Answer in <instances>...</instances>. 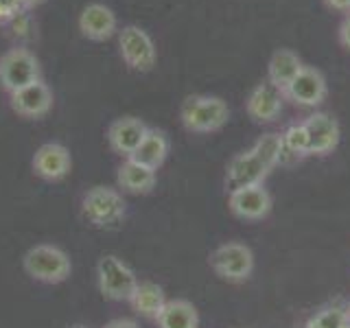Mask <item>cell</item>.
Segmentation results:
<instances>
[{"instance_id":"cell-1","label":"cell","mask_w":350,"mask_h":328,"mask_svg":"<svg viewBox=\"0 0 350 328\" xmlns=\"http://www.w3.org/2000/svg\"><path fill=\"white\" fill-rule=\"evenodd\" d=\"M180 120L191 134H213L228 125L230 107L221 96L191 94L182 101Z\"/></svg>"},{"instance_id":"cell-2","label":"cell","mask_w":350,"mask_h":328,"mask_svg":"<svg viewBox=\"0 0 350 328\" xmlns=\"http://www.w3.org/2000/svg\"><path fill=\"white\" fill-rule=\"evenodd\" d=\"M22 267H25V271L33 280L46 284H59L64 280H68L72 271V262L62 247L51 243H40L33 245L25 254Z\"/></svg>"},{"instance_id":"cell-3","label":"cell","mask_w":350,"mask_h":328,"mask_svg":"<svg viewBox=\"0 0 350 328\" xmlns=\"http://www.w3.org/2000/svg\"><path fill=\"white\" fill-rule=\"evenodd\" d=\"M42 79V66L36 53L25 46L7 49L0 55V87L11 94L29 83Z\"/></svg>"},{"instance_id":"cell-4","label":"cell","mask_w":350,"mask_h":328,"mask_svg":"<svg viewBox=\"0 0 350 328\" xmlns=\"http://www.w3.org/2000/svg\"><path fill=\"white\" fill-rule=\"evenodd\" d=\"M118 55L129 70L149 72L158 64V49L149 33L138 25L118 29Z\"/></svg>"},{"instance_id":"cell-5","label":"cell","mask_w":350,"mask_h":328,"mask_svg":"<svg viewBox=\"0 0 350 328\" xmlns=\"http://www.w3.org/2000/svg\"><path fill=\"white\" fill-rule=\"evenodd\" d=\"M96 280H98V289L109 300L129 302L138 287L136 271L114 254H107L96 262Z\"/></svg>"},{"instance_id":"cell-6","label":"cell","mask_w":350,"mask_h":328,"mask_svg":"<svg viewBox=\"0 0 350 328\" xmlns=\"http://www.w3.org/2000/svg\"><path fill=\"white\" fill-rule=\"evenodd\" d=\"M208 262H211V269L219 278L230 280V282H243L252 276V271H254V251L245 243L228 241V243L219 245L213 251Z\"/></svg>"},{"instance_id":"cell-7","label":"cell","mask_w":350,"mask_h":328,"mask_svg":"<svg viewBox=\"0 0 350 328\" xmlns=\"http://www.w3.org/2000/svg\"><path fill=\"white\" fill-rule=\"evenodd\" d=\"M83 217L96 228H109L116 226L125 217V200L116 189L109 186H94L81 202Z\"/></svg>"},{"instance_id":"cell-8","label":"cell","mask_w":350,"mask_h":328,"mask_svg":"<svg viewBox=\"0 0 350 328\" xmlns=\"http://www.w3.org/2000/svg\"><path fill=\"white\" fill-rule=\"evenodd\" d=\"M9 103L18 116L38 120V118H44L53 109L55 96H53L51 85L44 79H40L36 83H29L25 87H20V90L11 92Z\"/></svg>"},{"instance_id":"cell-9","label":"cell","mask_w":350,"mask_h":328,"mask_svg":"<svg viewBox=\"0 0 350 328\" xmlns=\"http://www.w3.org/2000/svg\"><path fill=\"white\" fill-rule=\"evenodd\" d=\"M328 94L326 77L315 66H306L300 70V74L291 81V85L284 90V98H289L300 107H317L324 103Z\"/></svg>"},{"instance_id":"cell-10","label":"cell","mask_w":350,"mask_h":328,"mask_svg":"<svg viewBox=\"0 0 350 328\" xmlns=\"http://www.w3.org/2000/svg\"><path fill=\"white\" fill-rule=\"evenodd\" d=\"M33 173L46 182H59L72 169V156L62 142H44L31 160Z\"/></svg>"},{"instance_id":"cell-11","label":"cell","mask_w":350,"mask_h":328,"mask_svg":"<svg viewBox=\"0 0 350 328\" xmlns=\"http://www.w3.org/2000/svg\"><path fill=\"white\" fill-rule=\"evenodd\" d=\"M79 33L90 42H105L118 33V18L112 7L103 3H90L81 9L77 20Z\"/></svg>"},{"instance_id":"cell-12","label":"cell","mask_w":350,"mask_h":328,"mask_svg":"<svg viewBox=\"0 0 350 328\" xmlns=\"http://www.w3.org/2000/svg\"><path fill=\"white\" fill-rule=\"evenodd\" d=\"M271 171L262 164L250 149L241 151L228 162L226 169V189L228 193H234L239 189H247V186H256L267 180Z\"/></svg>"},{"instance_id":"cell-13","label":"cell","mask_w":350,"mask_h":328,"mask_svg":"<svg viewBox=\"0 0 350 328\" xmlns=\"http://www.w3.org/2000/svg\"><path fill=\"white\" fill-rule=\"evenodd\" d=\"M149 131V125L138 116H120L112 120L107 127V142L114 153L123 158H131L134 151L140 147Z\"/></svg>"},{"instance_id":"cell-14","label":"cell","mask_w":350,"mask_h":328,"mask_svg":"<svg viewBox=\"0 0 350 328\" xmlns=\"http://www.w3.org/2000/svg\"><path fill=\"white\" fill-rule=\"evenodd\" d=\"M228 206L234 217L245 219V221H258L271 213V195L262 184L247 186L230 193Z\"/></svg>"},{"instance_id":"cell-15","label":"cell","mask_w":350,"mask_h":328,"mask_svg":"<svg viewBox=\"0 0 350 328\" xmlns=\"http://www.w3.org/2000/svg\"><path fill=\"white\" fill-rule=\"evenodd\" d=\"M311 138V156H328L333 153L342 138L337 118L326 112H315L309 118L302 120Z\"/></svg>"},{"instance_id":"cell-16","label":"cell","mask_w":350,"mask_h":328,"mask_svg":"<svg viewBox=\"0 0 350 328\" xmlns=\"http://www.w3.org/2000/svg\"><path fill=\"white\" fill-rule=\"evenodd\" d=\"M282 101L284 94L265 81L252 87L245 101V112L254 123H273L282 114Z\"/></svg>"},{"instance_id":"cell-17","label":"cell","mask_w":350,"mask_h":328,"mask_svg":"<svg viewBox=\"0 0 350 328\" xmlns=\"http://www.w3.org/2000/svg\"><path fill=\"white\" fill-rule=\"evenodd\" d=\"M304 68L302 57L291 49H276L271 53L267 64V81L284 94V90L291 85V81Z\"/></svg>"},{"instance_id":"cell-18","label":"cell","mask_w":350,"mask_h":328,"mask_svg":"<svg viewBox=\"0 0 350 328\" xmlns=\"http://www.w3.org/2000/svg\"><path fill=\"white\" fill-rule=\"evenodd\" d=\"M156 180H158L156 171L145 167V164H138L131 158H125V162L120 164L116 173L118 189H123L125 193H131V195L149 193L153 186H156Z\"/></svg>"},{"instance_id":"cell-19","label":"cell","mask_w":350,"mask_h":328,"mask_svg":"<svg viewBox=\"0 0 350 328\" xmlns=\"http://www.w3.org/2000/svg\"><path fill=\"white\" fill-rule=\"evenodd\" d=\"M169 138L167 134H164L162 129H156V127H149L145 140L140 142V147L134 151V156H131V160H136L138 164H145V167L158 171L164 160H167L169 156Z\"/></svg>"},{"instance_id":"cell-20","label":"cell","mask_w":350,"mask_h":328,"mask_svg":"<svg viewBox=\"0 0 350 328\" xmlns=\"http://www.w3.org/2000/svg\"><path fill=\"white\" fill-rule=\"evenodd\" d=\"M158 328H200V313L189 300H167L156 317Z\"/></svg>"},{"instance_id":"cell-21","label":"cell","mask_w":350,"mask_h":328,"mask_svg":"<svg viewBox=\"0 0 350 328\" xmlns=\"http://www.w3.org/2000/svg\"><path fill=\"white\" fill-rule=\"evenodd\" d=\"M129 302L138 315L156 320L158 313L162 311V306L167 304V295H164V289L156 282H138V287Z\"/></svg>"},{"instance_id":"cell-22","label":"cell","mask_w":350,"mask_h":328,"mask_svg":"<svg viewBox=\"0 0 350 328\" xmlns=\"http://www.w3.org/2000/svg\"><path fill=\"white\" fill-rule=\"evenodd\" d=\"M280 136H282V147L287 149L293 158L302 160L311 156V138L304 123H291Z\"/></svg>"},{"instance_id":"cell-23","label":"cell","mask_w":350,"mask_h":328,"mask_svg":"<svg viewBox=\"0 0 350 328\" xmlns=\"http://www.w3.org/2000/svg\"><path fill=\"white\" fill-rule=\"evenodd\" d=\"M254 156L265 164L269 171H273L280 162V153H282V136L280 134H262L256 138V142L250 149Z\"/></svg>"},{"instance_id":"cell-24","label":"cell","mask_w":350,"mask_h":328,"mask_svg":"<svg viewBox=\"0 0 350 328\" xmlns=\"http://www.w3.org/2000/svg\"><path fill=\"white\" fill-rule=\"evenodd\" d=\"M346 320H348V311L339 309V306H324L306 324L311 328H342Z\"/></svg>"},{"instance_id":"cell-25","label":"cell","mask_w":350,"mask_h":328,"mask_svg":"<svg viewBox=\"0 0 350 328\" xmlns=\"http://www.w3.org/2000/svg\"><path fill=\"white\" fill-rule=\"evenodd\" d=\"M337 42H339V46L350 51V14H346L342 18V22H339V27H337Z\"/></svg>"},{"instance_id":"cell-26","label":"cell","mask_w":350,"mask_h":328,"mask_svg":"<svg viewBox=\"0 0 350 328\" xmlns=\"http://www.w3.org/2000/svg\"><path fill=\"white\" fill-rule=\"evenodd\" d=\"M326 9L337 11V14H350V0H322Z\"/></svg>"},{"instance_id":"cell-27","label":"cell","mask_w":350,"mask_h":328,"mask_svg":"<svg viewBox=\"0 0 350 328\" xmlns=\"http://www.w3.org/2000/svg\"><path fill=\"white\" fill-rule=\"evenodd\" d=\"M105 328H138V324L131 320H112L109 324H105Z\"/></svg>"},{"instance_id":"cell-28","label":"cell","mask_w":350,"mask_h":328,"mask_svg":"<svg viewBox=\"0 0 350 328\" xmlns=\"http://www.w3.org/2000/svg\"><path fill=\"white\" fill-rule=\"evenodd\" d=\"M342 328H350V315H348V320H346V322L342 324Z\"/></svg>"},{"instance_id":"cell-29","label":"cell","mask_w":350,"mask_h":328,"mask_svg":"<svg viewBox=\"0 0 350 328\" xmlns=\"http://www.w3.org/2000/svg\"><path fill=\"white\" fill-rule=\"evenodd\" d=\"M72 328H83V326H72Z\"/></svg>"},{"instance_id":"cell-30","label":"cell","mask_w":350,"mask_h":328,"mask_svg":"<svg viewBox=\"0 0 350 328\" xmlns=\"http://www.w3.org/2000/svg\"><path fill=\"white\" fill-rule=\"evenodd\" d=\"M304 328H311V326H309V324H306V326H304Z\"/></svg>"},{"instance_id":"cell-31","label":"cell","mask_w":350,"mask_h":328,"mask_svg":"<svg viewBox=\"0 0 350 328\" xmlns=\"http://www.w3.org/2000/svg\"><path fill=\"white\" fill-rule=\"evenodd\" d=\"M348 315H350V311H348Z\"/></svg>"}]
</instances>
